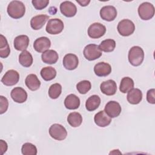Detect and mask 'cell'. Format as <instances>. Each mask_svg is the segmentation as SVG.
<instances>
[{
	"instance_id": "cell-1",
	"label": "cell",
	"mask_w": 155,
	"mask_h": 155,
	"mask_svg": "<svg viewBox=\"0 0 155 155\" xmlns=\"http://www.w3.org/2000/svg\"><path fill=\"white\" fill-rule=\"evenodd\" d=\"M7 12L11 18L19 19L23 17L25 13V6L21 1H12L8 4Z\"/></svg>"
},
{
	"instance_id": "cell-2",
	"label": "cell",
	"mask_w": 155,
	"mask_h": 155,
	"mask_svg": "<svg viewBox=\"0 0 155 155\" xmlns=\"http://www.w3.org/2000/svg\"><path fill=\"white\" fill-rule=\"evenodd\" d=\"M128 58L130 63L133 66H139L143 61L144 51L140 47L133 46L128 51Z\"/></svg>"
},
{
	"instance_id": "cell-3",
	"label": "cell",
	"mask_w": 155,
	"mask_h": 155,
	"mask_svg": "<svg viewBox=\"0 0 155 155\" xmlns=\"http://www.w3.org/2000/svg\"><path fill=\"white\" fill-rule=\"evenodd\" d=\"M138 14L141 19L147 21L151 19L154 15V7L148 2L142 3L138 7Z\"/></svg>"
},
{
	"instance_id": "cell-4",
	"label": "cell",
	"mask_w": 155,
	"mask_h": 155,
	"mask_svg": "<svg viewBox=\"0 0 155 155\" xmlns=\"http://www.w3.org/2000/svg\"><path fill=\"white\" fill-rule=\"evenodd\" d=\"M117 29L120 35L123 36H128L134 33L135 30V25L131 20L124 19L118 23Z\"/></svg>"
},
{
	"instance_id": "cell-5",
	"label": "cell",
	"mask_w": 155,
	"mask_h": 155,
	"mask_svg": "<svg viewBox=\"0 0 155 155\" xmlns=\"http://www.w3.org/2000/svg\"><path fill=\"white\" fill-rule=\"evenodd\" d=\"M48 131L50 136L57 140H63L67 136V131L65 127L59 124L51 125Z\"/></svg>"
},
{
	"instance_id": "cell-6",
	"label": "cell",
	"mask_w": 155,
	"mask_h": 155,
	"mask_svg": "<svg viewBox=\"0 0 155 155\" xmlns=\"http://www.w3.org/2000/svg\"><path fill=\"white\" fill-rule=\"evenodd\" d=\"M83 54L86 59L88 61H94L99 58L102 53L99 48V46L90 44L86 45L84 49Z\"/></svg>"
},
{
	"instance_id": "cell-7",
	"label": "cell",
	"mask_w": 155,
	"mask_h": 155,
	"mask_svg": "<svg viewBox=\"0 0 155 155\" xmlns=\"http://www.w3.org/2000/svg\"><path fill=\"white\" fill-rule=\"evenodd\" d=\"M64 27V22L61 19L54 18L48 20L45 30L48 34L58 35L62 31Z\"/></svg>"
},
{
	"instance_id": "cell-8",
	"label": "cell",
	"mask_w": 155,
	"mask_h": 155,
	"mask_svg": "<svg viewBox=\"0 0 155 155\" xmlns=\"http://www.w3.org/2000/svg\"><path fill=\"white\" fill-rule=\"evenodd\" d=\"M87 32L90 38L92 39H98L105 35L106 27L101 23L94 22L89 26Z\"/></svg>"
},
{
	"instance_id": "cell-9",
	"label": "cell",
	"mask_w": 155,
	"mask_h": 155,
	"mask_svg": "<svg viewBox=\"0 0 155 155\" xmlns=\"http://www.w3.org/2000/svg\"><path fill=\"white\" fill-rule=\"evenodd\" d=\"M19 79V73L15 70H10L4 74L1 79V82L6 86H13L18 82Z\"/></svg>"
},
{
	"instance_id": "cell-10",
	"label": "cell",
	"mask_w": 155,
	"mask_h": 155,
	"mask_svg": "<svg viewBox=\"0 0 155 155\" xmlns=\"http://www.w3.org/2000/svg\"><path fill=\"white\" fill-rule=\"evenodd\" d=\"M117 10L112 5H105L100 10L101 18L106 21H113L117 16Z\"/></svg>"
},
{
	"instance_id": "cell-11",
	"label": "cell",
	"mask_w": 155,
	"mask_h": 155,
	"mask_svg": "<svg viewBox=\"0 0 155 155\" xmlns=\"http://www.w3.org/2000/svg\"><path fill=\"white\" fill-rule=\"evenodd\" d=\"M104 111L111 118H114L119 116L121 113L122 108L117 102L110 101L105 105Z\"/></svg>"
},
{
	"instance_id": "cell-12",
	"label": "cell",
	"mask_w": 155,
	"mask_h": 155,
	"mask_svg": "<svg viewBox=\"0 0 155 155\" xmlns=\"http://www.w3.org/2000/svg\"><path fill=\"white\" fill-rule=\"evenodd\" d=\"M59 8L61 13L68 18L73 17L77 13L76 6L71 1H66L62 2Z\"/></svg>"
},
{
	"instance_id": "cell-13",
	"label": "cell",
	"mask_w": 155,
	"mask_h": 155,
	"mask_svg": "<svg viewBox=\"0 0 155 155\" xmlns=\"http://www.w3.org/2000/svg\"><path fill=\"white\" fill-rule=\"evenodd\" d=\"M62 64L65 69L68 70H73L78 67L79 59L76 54L68 53L64 56Z\"/></svg>"
},
{
	"instance_id": "cell-14",
	"label": "cell",
	"mask_w": 155,
	"mask_h": 155,
	"mask_svg": "<svg viewBox=\"0 0 155 155\" xmlns=\"http://www.w3.org/2000/svg\"><path fill=\"white\" fill-rule=\"evenodd\" d=\"M50 46V40L47 37L45 36L37 38L33 43L34 49L38 53H44L48 50Z\"/></svg>"
},
{
	"instance_id": "cell-15",
	"label": "cell",
	"mask_w": 155,
	"mask_h": 155,
	"mask_svg": "<svg viewBox=\"0 0 155 155\" xmlns=\"http://www.w3.org/2000/svg\"><path fill=\"white\" fill-rule=\"evenodd\" d=\"M100 89L104 94L107 96H113L116 93L117 85L114 81L109 79L101 83Z\"/></svg>"
},
{
	"instance_id": "cell-16",
	"label": "cell",
	"mask_w": 155,
	"mask_h": 155,
	"mask_svg": "<svg viewBox=\"0 0 155 155\" xmlns=\"http://www.w3.org/2000/svg\"><path fill=\"white\" fill-rule=\"evenodd\" d=\"M94 72L99 77L107 76L111 72V67L108 63L100 62L94 65Z\"/></svg>"
},
{
	"instance_id": "cell-17",
	"label": "cell",
	"mask_w": 155,
	"mask_h": 155,
	"mask_svg": "<svg viewBox=\"0 0 155 155\" xmlns=\"http://www.w3.org/2000/svg\"><path fill=\"white\" fill-rule=\"evenodd\" d=\"M10 96L15 102L19 104L24 103L27 99V93L26 91L19 87H15L11 91Z\"/></svg>"
},
{
	"instance_id": "cell-18",
	"label": "cell",
	"mask_w": 155,
	"mask_h": 155,
	"mask_svg": "<svg viewBox=\"0 0 155 155\" xmlns=\"http://www.w3.org/2000/svg\"><path fill=\"white\" fill-rule=\"evenodd\" d=\"M94 121L97 126L100 127H105L110 124L111 122V118L105 112V111L101 110L94 115Z\"/></svg>"
},
{
	"instance_id": "cell-19",
	"label": "cell",
	"mask_w": 155,
	"mask_h": 155,
	"mask_svg": "<svg viewBox=\"0 0 155 155\" xmlns=\"http://www.w3.org/2000/svg\"><path fill=\"white\" fill-rule=\"evenodd\" d=\"M49 19V16L47 15H38L33 16L30 20V26L35 30L41 29L47 20Z\"/></svg>"
},
{
	"instance_id": "cell-20",
	"label": "cell",
	"mask_w": 155,
	"mask_h": 155,
	"mask_svg": "<svg viewBox=\"0 0 155 155\" xmlns=\"http://www.w3.org/2000/svg\"><path fill=\"white\" fill-rule=\"evenodd\" d=\"M29 45V38L27 35H19L16 36L13 41L15 48L18 51L26 50Z\"/></svg>"
},
{
	"instance_id": "cell-21",
	"label": "cell",
	"mask_w": 155,
	"mask_h": 155,
	"mask_svg": "<svg viewBox=\"0 0 155 155\" xmlns=\"http://www.w3.org/2000/svg\"><path fill=\"white\" fill-rule=\"evenodd\" d=\"M128 102L133 105H136L140 102L142 99V93L139 88H132L127 94Z\"/></svg>"
},
{
	"instance_id": "cell-22",
	"label": "cell",
	"mask_w": 155,
	"mask_h": 155,
	"mask_svg": "<svg viewBox=\"0 0 155 155\" xmlns=\"http://www.w3.org/2000/svg\"><path fill=\"white\" fill-rule=\"evenodd\" d=\"M59 58L58 53L53 50H48L41 55V59L44 63L47 64H54L56 63Z\"/></svg>"
},
{
	"instance_id": "cell-23",
	"label": "cell",
	"mask_w": 155,
	"mask_h": 155,
	"mask_svg": "<svg viewBox=\"0 0 155 155\" xmlns=\"http://www.w3.org/2000/svg\"><path fill=\"white\" fill-rule=\"evenodd\" d=\"M64 105L68 110H76L80 106V99L76 95L70 94L65 97Z\"/></svg>"
},
{
	"instance_id": "cell-24",
	"label": "cell",
	"mask_w": 155,
	"mask_h": 155,
	"mask_svg": "<svg viewBox=\"0 0 155 155\" xmlns=\"http://www.w3.org/2000/svg\"><path fill=\"white\" fill-rule=\"evenodd\" d=\"M25 83L27 87L31 91L38 90L41 86V82L35 74H28L25 78Z\"/></svg>"
},
{
	"instance_id": "cell-25",
	"label": "cell",
	"mask_w": 155,
	"mask_h": 155,
	"mask_svg": "<svg viewBox=\"0 0 155 155\" xmlns=\"http://www.w3.org/2000/svg\"><path fill=\"white\" fill-rule=\"evenodd\" d=\"M101 104V98L97 95H92L89 97L85 102V108L88 111L96 110Z\"/></svg>"
},
{
	"instance_id": "cell-26",
	"label": "cell",
	"mask_w": 155,
	"mask_h": 155,
	"mask_svg": "<svg viewBox=\"0 0 155 155\" xmlns=\"http://www.w3.org/2000/svg\"><path fill=\"white\" fill-rule=\"evenodd\" d=\"M33 61V56L29 51L24 50L20 53L19 56V62L22 66L29 67L32 65Z\"/></svg>"
},
{
	"instance_id": "cell-27",
	"label": "cell",
	"mask_w": 155,
	"mask_h": 155,
	"mask_svg": "<svg viewBox=\"0 0 155 155\" xmlns=\"http://www.w3.org/2000/svg\"><path fill=\"white\" fill-rule=\"evenodd\" d=\"M67 122L72 127H78L82 122V116L78 112H71L67 116Z\"/></svg>"
},
{
	"instance_id": "cell-28",
	"label": "cell",
	"mask_w": 155,
	"mask_h": 155,
	"mask_svg": "<svg viewBox=\"0 0 155 155\" xmlns=\"http://www.w3.org/2000/svg\"><path fill=\"white\" fill-rule=\"evenodd\" d=\"M40 74L44 81H49L54 79L56 76V70L52 67H45L41 69Z\"/></svg>"
},
{
	"instance_id": "cell-29",
	"label": "cell",
	"mask_w": 155,
	"mask_h": 155,
	"mask_svg": "<svg viewBox=\"0 0 155 155\" xmlns=\"http://www.w3.org/2000/svg\"><path fill=\"white\" fill-rule=\"evenodd\" d=\"M134 81L130 77H124L121 79L119 90L122 93H128L130 90L133 88L134 87Z\"/></svg>"
},
{
	"instance_id": "cell-30",
	"label": "cell",
	"mask_w": 155,
	"mask_h": 155,
	"mask_svg": "<svg viewBox=\"0 0 155 155\" xmlns=\"http://www.w3.org/2000/svg\"><path fill=\"white\" fill-rule=\"evenodd\" d=\"M0 36V57L1 58H6L9 56L10 53V48L5 37L4 36L2 35H1Z\"/></svg>"
},
{
	"instance_id": "cell-31",
	"label": "cell",
	"mask_w": 155,
	"mask_h": 155,
	"mask_svg": "<svg viewBox=\"0 0 155 155\" xmlns=\"http://www.w3.org/2000/svg\"><path fill=\"white\" fill-rule=\"evenodd\" d=\"M116 47V42L111 39H107L102 41L99 45V48L102 51L111 52Z\"/></svg>"
},
{
	"instance_id": "cell-32",
	"label": "cell",
	"mask_w": 155,
	"mask_h": 155,
	"mask_svg": "<svg viewBox=\"0 0 155 155\" xmlns=\"http://www.w3.org/2000/svg\"><path fill=\"white\" fill-rule=\"evenodd\" d=\"M62 92V86L60 84H52L48 89V96L51 99H56L59 97Z\"/></svg>"
},
{
	"instance_id": "cell-33",
	"label": "cell",
	"mask_w": 155,
	"mask_h": 155,
	"mask_svg": "<svg viewBox=\"0 0 155 155\" xmlns=\"http://www.w3.org/2000/svg\"><path fill=\"white\" fill-rule=\"evenodd\" d=\"M22 154L24 155H36L37 154L36 147L29 142L24 143L21 148Z\"/></svg>"
},
{
	"instance_id": "cell-34",
	"label": "cell",
	"mask_w": 155,
	"mask_h": 155,
	"mask_svg": "<svg viewBox=\"0 0 155 155\" xmlns=\"http://www.w3.org/2000/svg\"><path fill=\"white\" fill-rule=\"evenodd\" d=\"M91 88V82L87 80H83L78 82L76 85V88L80 94H85L88 92Z\"/></svg>"
},
{
	"instance_id": "cell-35",
	"label": "cell",
	"mask_w": 155,
	"mask_h": 155,
	"mask_svg": "<svg viewBox=\"0 0 155 155\" xmlns=\"http://www.w3.org/2000/svg\"><path fill=\"white\" fill-rule=\"evenodd\" d=\"M31 3L33 7L38 10L45 8L49 4V0H33Z\"/></svg>"
},
{
	"instance_id": "cell-36",
	"label": "cell",
	"mask_w": 155,
	"mask_h": 155,
	"mask_svg": "<svg viewBox=\"0 0 155 155\" xmlns=\"http://www.w3.org/2000/svg\"><path fill=\"white\" fill-rule=\"evenodd\" d=\"M0 114H2L6 112V111L7 110L8 107V102L7 99L3 96H0Z\"/></svg>"
},
{
	"instance_id": "cell-37",
	"label": "cell",
	"mask_w": 155,
	"mask_h": 155,
	"mask_svg": "<svg viewBox=\"0 0 155 155\" xmlns=\"http://www.w3.org/2000/svg\"><path fill=\"white\" fill-rule=\"evenodd\" d=\"M147 100L150 104H155V90L154 88L148 90L147 93Z\"/></svg>"
},
{
	"instance_id": "cell-38",
	"label": "cell",
	"mask_w": 155,
	"mask_h": 155,
	"mask_svg": "<svg viewBox=\"0 0 155 155\" xmlns=\"http://www.w3.org/2000/svg\"><path fill=\"white\" fill-rule=\"evenodd\" d=\"M7 144L6 142L4 141L3 140H0V150H1V154L2 155L4 153L6 152L7 150Z\"/></svg>"
},
{
	"instance_id": "cell-39",
	"label": "cell",
	"mask_w": 155,
	"mask_h": 155,
	"mask_svg": "<svg viewBox=\"0 0 155 155\" xmlns=\"http://www.w3.org/2000/svg\"><path fill=\"white\" fill-rule=\"evenodd\" d=\"M76 2L80 4L81 6L82 7H85L88 5V4L90 2V1H87V0H82V1H79V0H76Z\"/></svg>"
}]
</instances>
